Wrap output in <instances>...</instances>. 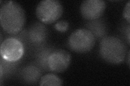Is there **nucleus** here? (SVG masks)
Returning a JSON list of instances; mask_svg holds the SVG:
<instances>
[{
	"label": "nucleus",
	"instance_id": "obj_4",
	"mask_svg": "<svg viewBox=\"0 0 130 86\" xmlns=\"http://www.w3.org/2000/svg\"><path fill=\"white\" fill-rule=\"evenodd\" d=\"M62 4L58 0H43L36 9V15L41 22L50 24L59 19L63 14Z\"/></svg>",
	"mask_w": 130,
	"mask_h": 86
},
{
	"label": "nucleus",
	"instance_id": "obj_3",
	"mask_svg": "<svg viewBox=\"0 0 130 86\" xmlns=\"http://www.w3.org/2000/svg\"><path fill=\"white\" fill-rule=\"evenodd\" d=\"M67 44L73 51L79 53H87L94 47L95 37L90 30L86 28H79L71 34Z\"/></svg>",
	"mask_w": 130,
	"mask_h": 86
},
{
	"label": "nucleus",
	"instance_id": "obj_7",
	"mask_svg": "<svg viewBox=\"0 0 130 86\" xmlns=\"http://www.w3.org/2000/svg\"><path fill=\"white\" fill-rule=\"evenodd\" d=\"M106 7V4L103 0H85L81 3L80 10L85 19L94 20L101 17Z\"/></svg>",
	"mask_w": 130,
	"mask_h": 86
},
{
	"label": "nucleus",
	"instance_id": "obj_5",
	"mask_svg": "<svg viewBox=\"0 0 130 86\" xmlns=\"http://www.w3.org/2000/svg\"><path fill=\"white\" fill-rule=\"evenodd\" d=\"M0 52L4 60L8 62H16L22 58L24 47L22 43L18 39L9 38L1 43Z\"/></svg>",
	"mask_w": 130,
	"mask_h": 86
},
{
	"label": "nucleus",
	"instance_id": "obj_14",
	"mask_svg": "<svg viewBox=\"0 0 130 86\" xmlns=\"http://www.w3.org/2000/svg\"><path fill=\"white\" fill-rule=\"evenodd\" d=\"M129 31H130V30H129V26H128V29H127V39H128V44H129V38H130V37H129V34H130V33H129Z\"/></svg>",
	"mask_w": 130,
	"mask_h": 86
},
{
	"label": "nucleus",
	"instance_id": "obj_1",
	"mask_svg": "<svg viewBox=\"0 0 130 86\" xmlns=\"http://www.w3.org/2000/svg\"><path fill=\"white\" fill-rule=\"evenodd\" d=\"M0 22L2 28L7 33L17 34L25 24V11L17 2L5 1L0 9Z\"/></svg>",
	"mask_w": 130,
	"mask_h": 86
},
{
	"label": "nucleus",
	"instance_id": "obj_8",
	"mask_svg": "<svg viewBox=\"0 0 130 86\" xmlns=\"http://www.w3.org/2000/svg\"><path fill=\"white\" fill-rule=\"evenodd\" d=\"M29 37L34 42H42L46 37L45 28L41 24H35L30 30Z\"/></svg>",
	"mask_w": 130,
	"mask_h": 86
},
{
	"label": "nucleus",
	"instance_id": "obj_11",
	"mask_svg": "<svg viewBox=\"0 0 130 86\" xmlns=\"http://www.w3.org/2000/svg\"><path fill=\"white\" fill-rule=\"evenodd\" d=\"M68 23L66 20H60L57 22L54 25L55 29L61 32L66 31L68 27Z\"/></svg>",
	"mask_w": 130,
	"mask_h": 86
},
{
	"label": "nucleus",
	"instance_id": "obj_10",
	"mask_svg": "<svg viewBox=\"0 0 130 86\" xmlns=\"http://www.w3.org/2000/svg\"><path fill=\"white\" fill-rule=\"evenodd\" d=\"M40 72L39 68L34 66H28L23 69V78L28 82H35L40 76Z\"/></svg>",
	"mask_w": 130,
	"mask_h": 86
},
{
	"label": "nucleus",
	"instance_id": "obj_15",
	"mask_svg": "<svg viewBox=\"0 0 130 86\" xmlns=\"http://www.w3.org/2000/svg\"><path fill=\"white\" fill-rule=\"evenodd\" d=\"M128 66H129V52L128 53Z\"/></svg>",
	"mask_w": 130,
	"mask_h": 86
},
{
	"label": "nucleus",
	"instance_id": "obj_6",
	"mask_svg": "<svg viewBox=\"0 0 130 86\" xmlns=\"http://www.w3.org/2000/svg\"><path fill=\"white\" fill-rule=\"evenodd\" d=\"M72 57L70 53L62 49L54 51L48 57L47 65L49 69L56 73L65 71L70 66Z\"/></svg>",
	"mask_w": 130,
	"mask_h": 86
},
{
	"label": "nucleus",
	"instance_id": "obj_12",
	"mask_svg": "<svg viewBox=\"0 0 130 86\" xmlns=\"http://www.w3.org/2000/svg\"><path fill=\"white\" fill-rule=\"evenodd\" d=\"M123 16L126 21L130 23V1H128L126 5H125L124 11H123Z\"/></svg>",
	"mask_w": 130,
	"mask_h": 86
},
{
	"label": "nucleus",
	"instance_id": "obj_9",
	"mask_svg": "<svg viewBox=\"0 0 130 86\" xmlns=\"http://www.w3.org/2000/svg\"><path fill=\"white\" fill-rule=\"evenodd\" d=\"M39 82L40 86H60L63 83L59 77L51 73L43 75Z\"/></svg>",
	"mask_w": 130,
	"mask_h": 86
},
{
	"label": "nucleus",
	"instance_id": "obj_13",
	"mask_svg": "<svg viewBox=\"0 0 130 86\" xmlns=\"http://www.w3.org/2000/svg\"><path fill=\"white\" fill-rule=\"evenodd\" d=\"M0 71H1V72H0V77H1V79H2V77L3 75V67H2V65L1 64L0 65Z\"/></svg>",
	"mask_w": 130,
	"mask_h": 86
},
{
	"label": "nucleus",
	"instance_id": "obj_2",
	"mask_svg": "<svg viewBox=\"0 0 130 86\" xmlns=\"http://www.w3.org/2000/svg\"><path fill=\"white\" fill-rule=\"evenodd\" d=\"M99 53L103 59L108 63L119 64L125 60L127 48L124 43L118 38L107 36L101 40Z\"/></svg>",
	"mask_w": 130,
	"mask_h": 86
}]
</instances>
